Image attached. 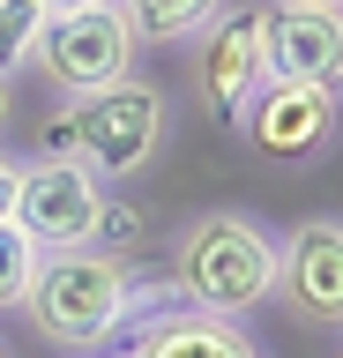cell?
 <instances>
[{"label":"cell","mask_w":343,"mask_h":358,"mask_svg":"<svg viewBox=\"0 0 343 358\" xmlns=\"http://www.w3.org/2000/svg\"><path fill=\"white\" fill-rule=\"evenodd\" d=\"M172 150V90L149 75H119L112 90L60 97L52 120H38V157L90 164L97 179H149Z\"/></svg>","instance_id":"cell-1"},{"label":"cell","mask_w":343,"mask_h":358,"mask_svg":"<svg viewBox=\"0 0 343 358\" xmlns=\"http://www.w3.org/2000/svg\"><path fill=\"white\" fill-rule=\"evenodd\" d=\"M172 284H180V299L194 313L247 321L276 291V231L254 209H231V201L194 209L172 231Z\"/></svg>","instance_id":"cell-2"},{"label":"cell","mask_w":343,"mask_h":358,"mask_svg":"<svg viewBox=\"0 0 343 358\" xmlns=\"http://www.w3.org/2000/svg\"><path fill=\"white\" fill-rule=\"evenodd\" d=\"M127 291H135V262L127 254H105V246H68V254H45L38 276L23 291V321L45 336L52 351H105L127 321Z\"/></svg>","instance_id":"cell-3"},{"label":"cell","mask_w":343,"mask_h":358,"mask_svg":"<svg viewBox=\"0 0 343 358\" xmlns=\"http://www.w3.org/2000/svg\"><path fill=\"white\" fill-rule=\"evenodd\" d=\"M239 142L247 157L276 164V172H314L328 164L343 142V90H321V83H261L254 90V105L239 112Z\"/></svg>","instance_id":"cell-4"},{"label":"cell","mask_w":343,"mask_h":358,"mask_svg":"<svg viewBox=\"0 0 343 358\" xmlns=\"http://www.w3.org/2000/svg\"><path fill=\"white\" fill-rule=\"evenodd\" d=\"M261 15L269 0H247V8H224L202 38L187 45V97L209 127H239V112L254 105V90L269 83V60H261Z\"/></svg>","instance_id":"cell-5"},{"label":"cell","mask_w":343,"mask_h":358,"mask_svg":"<svg viewBox=\"0 0 343 358\" xmlns=\"http://www.w3.org/2000/svg\"><path fill=\"white\" fill-rule=\"evenodd\" d=\"M135 52L142 45L119 8H82V15H45L30 67L52 83V97H90V90H112L119 75H135Z\"/></svg>","instance_id":"cell-6"},{"label":"cell","mask_w":343,"mask_h":358,"mask_svg":"<svg viewBox=\"0 0 343 358\" xmlns=\"http://www.w3.org/2000/svg\"><path fill=\"white\" fill-rule=\"evenodd\" d=\"M269 306L314 336H343V217H298L291 231H276Z\"/></svg>","instance_id":"cell-7"},{"label":"cell","mask_w":343,"mask_h":358,"mask_svg":"<svg viewBox=\"0 0 343 358\" xmlns=\"http://www.w3.org/2000/svg\"><path fill=\"white\" fill-rule=\"evenodd\" d=\"M97 209H105V179L90 164H60V157H23V187H15V224H23L38 254H68L97 239Z\"/></svg>","instance_id":"cell-8"},{"label":"cell","mask_w":343,"mask_h":358,"mask_svg":"<svg viewBox=\"0 0 343 358\" xmlns=\"http://www.w3.org/2000/svg\"><path fill=\"white\" fill-rule=\"evenodd\" d=\"M261 60H269L276 83L343 90V8L269 0V15H261Z\"/></svg>","instance_id":"cell-9"},{"label":"cell","mask_w":343,"mask_h":358,"mask_svg":"<svg viewBox=\"0 0 343 358\" xmlns=\"http://www.w3.org/2000/svg\"><path fill=\"white\" fill-rule=\"evenodd\" d=\"M119 351H127V358H269V351L247 336V321L194 313V306L157 313V321H149V329H135Z\"/></svg>","instance_id":"cell-10"},{"label":"cell","mask_w":343,"mask_h":358,"mask_svg":"<svg viewBox=\"0 0 343 358\" xmlns=\"http://www.w3.org/2000/svg\"><path fill=\"white\" fill-rule=\"evenodd\" d=\"M112 8L127 15L135 45H157V52H187V45H194L209 22L231 8V0H112Z\"/></svg>","instance_id":"cell-11"},{"label":"cell","mask_w":343,"mask_h":358,"mask_svg":"<svg viewBox=\"0 0 343 358\" xmlns=\"http://www.w3.org/2000/svg\"><path fill=\"white\" fill-rule=\"evenodd\" d=\"M38 262H45V254H38V239L8 217V224H0V313L23 306V291H30V276H38Z\"/></svg>","instance_id":"cell-12"},{"label":"cell","mask_w":343,"mask_h":358,"mask_svg":"<svg viewBox=\"0 0 343 358\" xmlns=\"http://www.w3.org/2000/svg\"><path fill=\"white\" fill-rule=\"evenodd\" d=\"M142 239H149V209H142V201H127V194H105V209H97V239L90 246H105V254H127V262H135L142 254Z\"/></svg>","instance_id":"cell-13"},{"label":"cell","mask_w":343,"mask_h":358,"mask_svg":"<svg viewBox=\"0 0 343 358\" xmlns=\"http://www.w3.org/2000/svg\"><path fill=\"white\" fill-rule=\"evenodd\" d=\"M38 30H45V8L38 0H0V75H15L30 60Z\"/></svg>","instance_id":"cell-14"},{"label":"cell","mask_w":343,"mask_h":358,"mask_svg":"<svg viewBox=\"0 0 343 358\" xmlns=\"http://www.w3.org/2000/svg\"><path fill=\"white\" fill-rule=\"evenodd\" d=\"M15 187H23V157H8V150H0V224L15 217Z\"/></svg>","instance_id":"cell-15"},{"label":"cell","mask_w":343,"mask_h":358,"mask_svg":"<svg viewBox=\"0 0 343 358\" xmlns=\"http://www.w3.org/2000/svg\"><path fill=\"white\" fill-rule=\"evenodd\" d=\"M45 15H82V8H112V0H38Z\"/></svg>","instance_id":"cell-16"},{"label":"cell","mask_w":343,"mask_h":358,"mask_svg":"<svg viewBox=\"0 0 343 358\" xmlns=\"http://www.w3.org/2000/svg\"><path fill=\"white\" fill-rule=\"evenodd\" d=\"M0 127H8V75H0Z\"/></svg>","instance_id":"cell-17"},{"label":"cell","mask_w":343,"mask_h":358,"mask_svg":"<svg viewBox=\"0 0 343 358\" xmlns=\"http://www.w3.org/2000/svg\"><path fill=\"white\" fill-rule=\"evenodd\" d=\"M298 8H343V0H298Z\"/></svg>","instance_id":"cell-18"},{"label":"cell","mask_w":343,"mask_h":358,"mask_svg":"<svg viewBox=\"0 0 343 358\" xmlns=\"http://www.w3.org/2000/svg\"><path fill=\"white\" fill-rule=\"evenodd\" d=\"M82 358H97V351H82Z\"/></svg>","instance_id":"cell-19"},{"label":"cell","mask_w":343,"mask_h":358,"mask_svg":"<svg viewBox=\"0 0 343 358\" xmlns=\"http://www.w3.org/2000/svg\"><path fill=\"white\" fill-rule=\"evenodd\" d=\"M0 358H8V351H0Z\"/></svg>","instance_id":"cell-20"},{"label":"cell","mask_w":343,"mask_h":358,"mask_svg":"<svg viewBox=\"0 0 343 358\" xmlns=\"http://www.w3.org/2000/svg\"><path fill=\"white\" fill-rule=\"evenodd\" d=\"M336 358H343V351H336Z\"/></svg>","instance_id":"cell-21"}]
</instances>
